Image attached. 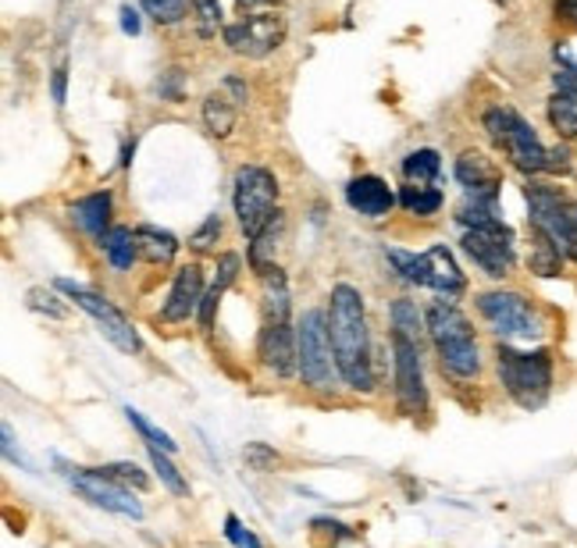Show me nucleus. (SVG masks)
<instances>
[{
  "mask_svg": "<svg viewBox=\"0 0 577 548\" xmlns=\"http://www.w3.org/2000/svg\"><path fill=\"white\" fill-rule=\"evenodd\" d=\"M389 264L395 267V274H403L410 285H428L436 288L442 300H457L467 288V278L457 264V257L446 246H431L424 253H407V249H385Z\"/></svg>",
  "mask_w": 577,
  "mask_h": 548,
  "instance_id": "nucleus-4",
  "label": "nucleus"
},
{
  "mask_svg": "<svg viewBox=\"0 0 577 548\" xmlns=\"http://www.w3.org/2000/svg\"><path fill=\"white\" fill-rule=\"evenodd\" d=\"M236 274H239V257L236 253H222V261H218V274H214V285H211V292L204 296V303H201V327L204 332H211L214 327V310H218V303H222V296H225V288L236 282Z\"/></svg>",
  "mask_w": 577,
  "mask_h": 548,
  "instance_id": "nucleus-22",
  "label": "nucleus"
},
{
  "mask_svg": "<svg viewBox=\"0 0 577 548\" xmlns=\"http://www.w3.org/2000/svg\"><path fill=\"white\" fill-rule=\"evenodd\" d=\"M225 538H228L232 545H236V548H264L261 538H257L254 531H250V527H246L236 513L225 517Z\"/></svg>",
  "mask_w": 577,
  "mask_h": 548,
  "instance_id": "nucleus-38",
  "label": "nucleus"
},
{
  "mask_svg": "<svg viewBox=\"0 0 577 548\" xmlns=\"http://www.w3.org/2000/svg\"><path fill=\"white\" fill-rule=\"evenodd\" d=\"M100 249H104L107 264H111L115 271H129V267H133V261L139 257V239H136V232H133V228L115 225L111 232L104 235Z\"/></svg>",
  "mask_w": 577,
  "mask_h": 548,
  "instance_id": "nucleus-23",
  "label": "nucleus"
},
{
  "mask_svg": "<svg viewBox=\"0 0 577 548\" xmlns=\"http://www.w3.org/2000/svg\"><path fill=\"white\" fill-rule=\"evenodd\" d=\"M218 239H222V217L211 214L207 222L189 235V246L204 253V249H214V246H218Z\"/></svg>",
  "mask_w": 577,
  "mask_h": 548,
  "instance_id": "nucleus-37",
  "label": "nucleus"
},
{
  "mask_svg": "<svg viewBox=\"0 0 577 548\" xmlns=\"http://www.w3.org/2000/svg\"><path fill=\"white\" fill-rule=\"evenodd\" d=\"M525 196H528L535 232L549 235L556 249L577 264V199H567L552 186H528Z\"/></svg>",
  "mask_w": 577,
  "mask_h": 548,
  "instance_id": "nucleus-7",
  "label": "nucleus"
},
{
  "mask_svg": "<svg viewBox=\"0 0 577 548\" xmlns=\"http://www.w3.org/2000/svg\"><path fill=\"white\" fill-rule=\"evenodd\" d=\"M65 86H68V65L61 61L58 68H53V79H50V94H53V104H65Z\"/></svg>",
  "mask_w": 577,
  "mask_h": 548,
  "instance_id": "nucleus-41",
  "label": "nucleus"
},
{
  "mask_svg": "<svg viewBox=\"0 0 577 548\" xmlns=\"http://www.w3.org/2000/svg\"><path fill=\"white\" fill-rule=\"evenodd\" d=\"M463 253L471 257L489 278H507L514 271V232L507 225H496V228H467L463 232Z\"/></svg>",
  "mask_w": 577,
  "mask_h": 548,
  "instance_id": "nucleus-12",
  "label": "nucleus"
},
{
  "mask_svg": "<svg viewBox=\"0 0 577 548\" xmlns=\"http://www.w3.org/2000/svg\"><path fill=\"white\" fill-rule=\"evenodd\" d=\"M232 204H236L239 228L250 239H257L278 214V178L261 164H243L232 186Z\"/></svg>",
  "mask_w": 577,
  "mask_h": 548,
  "instance_id": "nucleus-5",
  "label": "nucleus"
},
{
  "mask_svg": "<svg viewBox=\"0 0 577 548\" xmlns=\"http://www.w3.org/2000/svg\"><path fill=\"white\" fill-rule=\"evenodd\" d=\"M296 350H300V381L314 392H329L339 378L335 350L329 335V310H303L296 324Z\"/></svg>",
  "mask_w": 577,
  "mask_h": 548,
  "instance_id": "nucleus-3",
  "label": "nucleus"
},
{
  "mask_svg": "<svg viewBox=\"0 0 577 548\" xmlns=\"http://www.w3.org/2000/svg\"><path fill=\"white\" fill-rule=\"evenodd\" d=\"M546 172H552V175H567L570 172V150H567V146H552L549 157H546Z\"/></svg>",
  "mask_w": 577,
  "mask_h": 548,
  "instance_id": "nucleus-40",
  "label": "nucleus"
},
{
  "mask_svg": "<svg viewBox=\"0 0 577 548\" xmlns=\"http://www.w3.org/2000/svg\"><path fill=\"white\" fill-rule=\"evenodd\" d=\"M68 217H71V225L89 235V239L104 243V235L115 228L111 225V193L100 189V193H89V196L76 199V204L68 207Z\"/></svg>",
  "mask_w": 577,
  "mask_h": 548,
  "instance_id": "nucleus-17",
  "label": "nucleus"
},
{
  "mask_svg": "<svg viewBox=\"0 0 577 548\" xmlns=\"http://www.w3.org/2000/svg\"><path fill=\"white\" fill-rule=\"evenodd\" d=\"M172 452H165V449H154L150 446V467H154V473L160 478V485H165L172 496H178V499H186L189 496V481L183 478V473H178V467L168 460Z\"/></svg>",
  "mask_w": 577,
  "mask_h": 548,
  "instance_id": "nucleus-29",
  "label": "nucleus"
},
{
  "mask_svg": "<svg viewBox=\"0 0 577 548\" xmlns=\"http://www.w3.org/2000/svg\"><path fill=\"white\" fill-rule=\"evenodd\" d=\"M0 434H4V456H8V460H11V463H18V467H26V470H32V467L26 463V456L14 449V434H11V424H4V428H0Z\"/></svg>",
  "mask_w": 577,
  "mask_h": 548,
  "instance_id": "nucleus-42",
  "label": "nucleus"
},
{
  "mask_svg": "<svg viewBox=\"0 0 577 548\" xmlns=\"http://www.w3.org/2000/svg\"><path fill=\"white\" fill-rule=\"evenodd\" d=\"M97 470H100V473H107V478H111V481L125 485V488H136V491L150 488V478H147V473H143V467H139V463H129V460H115V463H107V467H97Z\"/></svg>",
  "mask_w": 577,
  "mask_h": 548,
  "instance_id": "nucleus-32",
  "label": "nucleus"
},
{
  "mask_svg": "<svg viewBox=\"0 0 577 548\" xmlns=\"http://www.w3.org/2000/svg\"><path fill=\"white\" fill-rule=\"evenodd\" d=\"M257 356L267 371H275L278 378L300 374V350H296V327L288 321H275L261 327L257 339Z\"/></svg>",
  "mask_w": 577,
  "mask_h": 548,
  "instance_id": "nucleus-13",
  "label": "nucleus"
},
{
  "mask_svg": "<svg viewBox=\"0 0 577 548\" xmlns=\"http://www.w3.org/2000/svg\"><path fill=\"white\" fill-rule=\"evenodd\" d=\"M58 467L65 470L68 485L76 488L89 506L104 509V513L125 517V520H139V517H143V506L136 502L133 488H125V485L111 481V478H107V473H100V470L68 467V463H61V460H58Z\"/></svg>",
  "mask_w": 577,
  "mask_h": 548,
  "instance_id": "nucleus-9",
  "label": "nucleus"
},
{
  "mask_svg": "<svg viewBox=\"0 0 577 548\" xmlns=\"http://www.w3.org/2000/svg\"><path fill=\"white\" fill-rule=\"evenodd\" d=\"M556 94H577V68H564L556 71Z\"/></svg>",
  "mask_w": 577,
  "mask_h": 548,
  "instance_id": "nucleus-43",
  "label": "nucleus"
},
{
  "mask_svg": "<svg viewBox=\"0 0 577 548\" xmlns=\"http://www.w3.org/2000/svg\"><path fill=\"white\" fill-rule=\"evenodd\" d=\"M29 306L36 310V314H47L53 321H65L68 317V306L58 296H53V292H47V288H32L29 292Z\"/></svg>",
  "mask_w": 577,
  "mask_h": 548,
  "instance_id": "nucleus-36",
  "label": "nucleus"
},
{
  "mask_svg": "<svg viewBox=\"0 0 577 548\" xmlns=\"http://www.w3.org/2000/svg\"><path fill=\"white\" fill-rule=\"evenodd\" d=\"M496 371L507 395L520 410H542L552 392V356L546 350H514L499 345L496 350Z\"/></svg>",
  "mask_w": 577,
  "mask_h": 548,
  "instance_id": "nucleus-2",
  "label": "nucleus"
},
{
  "mask_svg": "<svg viewBox=\"0 0 577 548\" xmlns=\"http://www.w3.org/2000/svg\"><path fill=\"white\" fill-rule=\"evenodd\" d=\"M556 18L577 26V0H556Z\"/></svg>",
  "mask_w": 577,
  "mask_h": 548,
  "instance_id": "nucleus-45",
  "label": "nucleus"
},
{
  "mask_svg": "<svg viewBox=\"0 0 577 548\" xmlns=\"http://www.w3.org/2000/svg\"><path fill=\"white\" fill-rule=\"evenodd\" d=\"M507 154H510V160L517 164L520 172H528V175L546 172V157H549V150H546L542 139H538V133H535L531 125H528L525 118H520V115L514 118Z\"/></svg>",
  "mask_w": 577,
  "mask_h": 548,
  "instance_id": "nucleus-18",
  "label": "nucleus"
},
{
  "mask_svg": "<svg viewBox=\"0 0 577 548\" xmlns=\"http://www.w3.org/2000/svg\"><path fill=\"white\" fill-rule=\"evenodd\" d=\"M285 18L278 11H257V14H246L239 22L225 26V43L232 47V53L239 58H267L275 53L285 40Z\"/></svg>",
  "mask_w": 577,
  "mask_h": 548,
  "instance_id": "nucleus-10",
  "label": "nucleus"
},
{
  "mask_svg": "<svg viewBox=\"0 0 577 548\" xmlns=\"http://www.w3.org/2000/svg\"><path fill=\"white\" fill-rule=\"evenodd\" d=\"M236 4H239V11H243V14H254L257 8H267V4H275V0H236Z\"/></svg>",
  "mask_w": 577,
  "mask_h": 548,
  "instance_id": "nucleus-46",
  "label": "nucleus"
},
{
  "mask_svg": "<svg viewBox=\"0 0 577 548\" xmlns=\"http://www.w3.org/2000/svg\"><path fill=\"white\" fill-rule=\"evenodd\" d=\"M346 204L360 217H385L395 207V193L389 189L385 178L378 175H360L346 186Z\"/></svg>",
  "mask_w": 577,
  "mask_h": 548,
  "instance_id": "nucleus-15",
  "label": "nucleus"
},
{
  "mask_svg": "<svg viewBox=\"0 0 577 548\" xmlns=\"http://www.w3.org/2000/svg\"><path fill=\"white\" fill-rule=\"evenodd\" d=\"M329 335L335 350L339 378L353 392L374 389V368H371V332L364 317V296L360 288L339 282L329 300Z\"/></svg>",
  "mask_w": 577,
  "mask_h": 548,
  "instance_id": "nucleus-1",
  "label": "nucleus"
},
{
  "mask_svg": "<svg viewBox=\"0 0 577 548\" xmlns=\"http://www.w3.org/2000/svg\"><path fill=\"white\" fill-rule=\"evenodd\" d=\"M549 125L560 133V139H577V94H552Z\"/></svg>",
  "mask_w": 577,
  "mask_h": 548,
  "instance_id": "nucleus-28",
  "label": "nucleus"
},
{
  "mask_svg": "<svg viewBox=\"0 0 577 548\" xmlns=\"http://www.w3.org/2000/svg\"><path fill=\"white\" fill-rule=\"evenodd\" d=\"M243 460H246V467H254V470H272V467L278 463V452L267 449V446H261V442H250V446L243 449Z\"/></svg>",
  "mask_w": 577,
  "mask_h": 548,
  "instance_id": "nucleus-39",
  "label": "nucleus"
},
{
  "mask_svg": "<svg viewBox=\"0 0 577 548\" xmlns=\"http://www.w3.org/2000/svg\"><path fill=\"white\" fill-rule=\"evenodd\" d=\"M514 118H517V111H510V107H492V111H485V129H489L492 143L502 146V150H507V143H510Z\"/></svg>",
  "mask_w": 577,
  "mask_h": 548,
  "instance_id": "nucleus-33",
  "label": "nucleus"
},
{
  "mask_svg": "<svg viewBox=\"0 0 577 548\" xmlns=\"http://www.w3.org/2000/svg\"><path fill=\"white\" fill-rule=\"evenodd\" d=\"M564 253L556 249V243L549 239V235L535 232V246H531V257H528V267L531 274H538V278H556V274L564 271Z\"/></svg>",
  "mask_w": 577,
  "mask_h": 548,
  "instance_id": "nucleus-26",
  "label": "nucleus"
},
{
  "mask_svg": "<svg viewBox=\"0 0 577 548\" xmlns=\"http://www.w3.org/2000/svg\"><path fill=\"white\" fill-rule=\"evenodd\" d=\"M392 371H395V403L407 417L428 413V381L421 363V345L392 335Z\"/></svg>",
  "mask_w": 577,
  "mask_h": 548,
  "instance_id": "nucleus-11",
  "label": "nucleus"
},
{
  "mask_svg": "<svg viewBox=\"0 0 577 548\" xmlns=\"http://www.w3.org/2000/svg\"><path fill=\"white\" fill-rule=\"evenodd\" d=\"M457 182L467 189V193H496L499 196V186H502V172L499 164L481 154V150H463L457 157Z\"/></svg>",
  "mask_w": 577,
  "mask_h": 548,
  "instance_id": "nucleus-16",
  "label": "nucleus"
},
{
  "mask_svg": "<svg viewBox=\"0 0 577 548\" xmlns=\"http://www.w3.org/2000/svg\"><path fill=\"white\" fill-rule=\"evenodd\" d=\"M236 107L239 100L228 97V89H214V94L204 97V125L214 139H228L232 129H236Z\"/></svg>",
  "mask_w": 577,
  "mask_h": 548,
  "instance_id": "nucleus-20",
  "label": "nucleus"
},
{
  "mask_svg": "<svg viewBox=\"0 0 577 548\" xmlns=\"http://www.w3.org/2000/svg\"><path fill=\"white\" fill-rule=\"evenodd\" d=\"M193 14L201 36H214L222 26V0H193Z\"/></svg>",
  "mask_w": 577,
  "mask_h": 548,
  "instance_id": "nucleus-35",
  "label": "nucleus"
},
{
  "mask_svg": "<svg viewBox=\"0 0 577 548\" xmlns=\"http://www.w3.org/2000/svg\"><path fill=\"white\" fill-rule=\"evenodd\" d=\"M457 222L463 228H496L499 217V196L496 193H467V199L457 207Z\"/></svg>",
  "mask_w": 577,
  "mask_h": 548,
  "instance_id": "nucleus-21",
  "label": "nucleus"
},
{
  "mask_svg": "<svg viewBox=\"0 0 577 548\" xmlns=\"http://www.w3.org/2000/svg\"><path fill=\"white\" fill-rule=\"evenodd\" d=\"M53 288H61V292H68V300L76 303L82 314H89L97 321V327H100V335L115 345L118 353H129V356H136L139 350H143V342H139V332L133 327V321L121 314V310L111 303V300H104L100 292H94V288H86V285H76V282H68V278H58L53 282Z\"/></svg>",
  "mask_w": 577,
  "mask_h": 548,
  "instance_id": "nucleus-8",
  "label": "nucleus"
},
{
  "mask_svg": "<svg viewBox=\"0 0 577 548\" xmlns=\"http://www.w3.org/2000/svg\"><path fill=\"white\" fill-rule=\"evenodd\" d=\"M204 271L196 264H186L178 267L175 282H172V292H168V303L160 306V321L165 324H183L189 321L193 314H201V303H204Z\"/></svg>",
  "mask_w": 577,
  "mask_h": 548,
  "instance_id": "nucleus-14",
  "label": "nucleus"
},
{
  "mask_svg": "<svg viewBox=\"0 0 577 548\" xmlns=\"http://www.w3.org/2000/svg\"><path fill=\"white\" fill-rule=\"evenodd\" d=\"M389 321H392V335H400V339H410V342H424L428 339V321L424 314L418 310V303L413 300H395L389 306Z\"/></svg>",
  "mask_w": 577,
  "mask_h": 548,
  "instance_id": "nucleus-24",
  "label": "nucleus"
},
{
  "mask_svg": "<svg viewBox=\"0 0 577 548\" xmlns=\"http://www.w3.org/2000/svg\"><path fill=\"white\" fill-rule=\"evenodd\" d=\"M400 204L410 211V214H418V217H428V214H436L442 207V193L436 186H407L400 193Z\"/></svg>",
  "mask_w": 577,
  "mask_h": 548,
  "instance_id": "nucleus-30",
  "label": "nucleus"
},
{
  "mask_svg": "<svg viewBox=\"0 0 577 548\" xmlns=\"http://www.w3.org/2000/svg\"><path fill=\"white\" fill-rule=\"evenodd\" d=\"M125 417H129V424L143 434V438H147V442L154 446V449H165V452H178V446H175V438L168 434V431H160L157 424H150V420L147 417H143L139 410H133V407H125Z\"/></svg>",
  "mask_w": 577,
  "mask_h": 548,
  "instance_id": "nucleus-31",
  "label": "nucleus"
},
{
  "mask_svg": "<svg viewBox=\"0 0 577 548\" xmlns=\"http://www.w3.org/2000/svg\"><path fill=\"white\" fill-rule=\"evenodd\" d=\"M478 314L492 324V332L499 339L531 342V339L546 335L542 314H538V310L531 306L528 296H520V292H510V288L481 292V296H478Z\"/></svg>",
  "mask_w": 577,
  "mask_h": 548,
  "instance_id": "nucleus-6",
  "label": "nucleus"
},
{
  "mask_svg": "<svg viewBox=\"0 0 577 548\" xmlns=\"http://www.w3.org/2000/svg\"><path fill=\"white\" fill-rule=\"evenodd\" d=\"M403 175L410 186H436V178L442 175V160L436 150H413L403 157Z\"/></svg>",
  "mask_w": 577,
  "mask_h": 548,
  "instance_id": "nucleus-27",
  "label": "nucleus"
},
{
  "mask_svg": "<svg viewBox=\"0 0 577 548\" xmlns=\"http://www.w3.org/2000/svg\"><path fill=\"white\" fill-rule=\"evenodd\" d=\"M439 363L446 374H453L460 381H471L481 374V350H478V339H460V342H449L439 345Z\"/></svg>",
  "mask_w": 577,
  "mask_h": 548,
  "instance_id": "nucleus-19",
  "label": "nucleus"
},
{
  "mask_svg": "<svg viewBox=\"0 0 577 548\" xmlns=\"http://www.w3.org/2000/svg\"><path fill=\"white\" fill-rule=\"evenodd\" d=\"M139 29H143L139 11H136L133 4H125V8H121V32H125V36H139Z\"/></svg>",
  "mask_w": 577,
  "mask_h": 548,
  "instance_id": "nucleus-44",
  "label": "nucleus"
},
{
  "mask_svg": "<svg viewBox=\"0 0 577 548\" xmlns=\"http://www.w3.org/2000/svg\"><path fill=\"white\" fill-rule=\"evenodd\" d=\"M143 8H147V14L157 26H175L186 18L189 0H143Z\"/></svg>",
  "mask_w": 577,
  "mask_h": 548,
  "instance_id": "nucleus-34",
  "label": "nucleus"
},
{
  "mask_svg": "<svg viewBox=\"0 0 577 548\" xmlns=\"http://www.w3.org/2000/svg\"><path fill=\"white\" fill-rule=\"evenodd\" d=\"M136 239H139V257L150 261V264H172L175 253H178V239L172 232H160L154 225H139L136 228Z\"/></svg>",
  "mask_w": 577,
  "mask_h": 548,
  "instance_id": "nucleus-25",
  "label": "nucleus"
}]
</instances>
